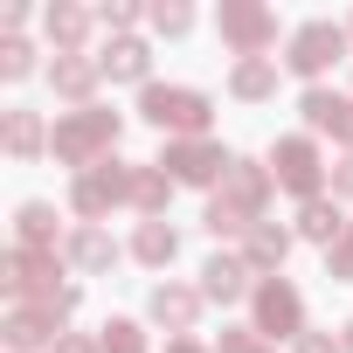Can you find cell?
Masks as SVG:
<instances>
[{"mask_svg":"<svg viewBox=\"0 0 353 353\" xmlns=\"http://www.w3.org/2000/svg\"><path fill=\"white\" fill-rule=\"evenodd\" d=\"M229 90H236L243 104H263V97L277 90V63H270V56H243V63L229 70Z\"/></svg>","mask_w":353,"mask_h":353,"instance_id":"23","label":"cell"},{"mask_svg":"<svg viewBox=\"0 0 353 353\" xmlns=\"http://www.w3.org/2000/svg\"><path fill=\"white\" fill-rule=\"evenodd\" d=\"M291 353H346V346H339L332 332H298V339H291Z\"/></svg>","mask_w":353,"mask_h":353,"instance_id":"34","label":"cell"},{"mask_svg":"<svg viewBox=\"0 0 353 353\" xmlns=\"http://www.w3.org/2000/svg\"><path fill=\"white\" fill-rule=\"evenodd\" d=\"M159 166H166V181H173V188H215V181H229L236 152H222L215 139H166Z\"/></svg>","mask_w":353,"mask_h":353,"instance_id":"4","label":"cell"},{"mask_svg":"<svg viewBox=\"0 0 353 353\" xmlns=\"http://www.w3.org/2000/svg\"><path fill=\"white\" fill-rule=\"evenodd\" d=\"M270 194H277V173H270V166H256V159H236V166H229V181H222V201H236L250 222L263 215V201H270Z\"/></svg>","mask_w":353,"mask_h":353,"instance_id":"13","label":"cell"},{"mask_svg":"<svg viewBox=\"0 0 353 353\" xmlns=\"http://www.w3.org/2000/svg\"><path fill=\"white\" fill-rule=\"evenodd\" d=\"M201 305H208V298H201V284H173V277H166V284H152V298H145V312H152L166 332H181V339L194 332Z\"/></svg>","mask_w":353,"mask_h":353,"instance_id":"10","label":"cell"},{"mask_svg":"<svg viewBox=\"0 0 353 353\" xmlns=\"http://www.w3.org/2000/svg\"><path fill=\"white\" fill-rule=\"evenodd\" d=\"M332 201H353V152L332 166Z\"/></svg>","mask_w":353,"mask_h":353,"instance_id":"35","label":"cell"},{"mask_svg":"<svg viewBox=\"0 0 353 353\" xmlns=\"http://www.w3.org/2000/svg\"><path fill=\"white\" fill-rule=\"evenodd\" d=\"M346 42H353V35H346L339 21H298L291 42H284V70L312 83V77H325V70L346 56Z\"/></svg>","mask_w":353,"mask_h":353,"instance_id":"5","label":"cell"},{"mask_svg":"<svg viewBox=\"0 0 353 353\" xmlns=\"http://www.w3.org/2000/svg\"><path fill=\"white\" fill-rule=\"evenodd\" d=\"M0 284H8V298H21V305H42L56 291V256L49 250H8L0 256Z\"/></svg>","mask_w":353,"mask_h":353,"instance_id":"9","label":"cell"},{"mask_svg":"<svg viewBox=\"0 0 353 353\" xmlns=\"http://www.w3.org/2000/svg\"><path fill=\"white\" fill-rule=\"evenodd\" d=\"M0 339H8V353H42L63 339V325L42 312V305H14L8 319H0Z\"/></svg>","mask_w":353,"mask_h":353,"instance_id":"11","label":"cell"},{"mask_svg":"<svg viewBox=\"0 0 353 353\" xmlns=\"http://www.w3.org/2000/svg\"><path fill=\"white\" fill-rule=\"evenodd\" d=\"M97 353H145L139 319H111V325H104V339H97Z\"/></svg>","mask_w":353,"mask_h":353,"instance_id":"29","label":"cell"},{"mask_svg":"<svg viewBox=\"0 0 353 353\" xmlns=\"http://www.w3.org/2000/svg\"><path fill=\"white\" fill-rule=\"evenodd\" d=\"M0 145H8V159H42L49 152V132L35 111H8L0 118Z\"/></svg>","mask_w":353,"mask_h":353,"instance_id":"18","label":"cell"},{"mask_svg":"<svg viewBox=\"0 0 353 353\" xmlns=\"http://www.w3.org/2000/svg\"><path fill=\"white\" fill-rule=\"evenodd\" d=\"M298 236L332 250V243L346 236V215H339V201H325V194H319V201H305V208H298Z\"/></svg>","mask_w":353,"mask_h":353,"instance_id":"24","label":"cell"},{"mask_svg":"<svg viewBox=\"0 0 353 353\" xmlns=\"http://www.w3.org/2000/svg\"><path fill=\"white\" fill-rule=\"evenodd\" d=\"M250 277H256V270H250L243 256H229V250H222V256H208V263H201V298H208V305H236V298H250V291H256Z\"/></svg>","mask_w":353,"mask_h":353,"instance_id":"14","label":"cell"},{"mask_svg":"<svg viewBox=\"0 0 353 353\" xmlns=\"http://www.w3.org/2000/svg\"><path fill=\"white\" fill-rule=\"evenodd\" d=\"M222 353H277L256 325H222Z\"/></svg>","mask_w":353,"mask_h":353,"instance_id":"30","label":"cell"},{"mask_svg":"<svg viewBox=\"0 0 353 353\" xmlns=\"http://www.w3.org/2000/svg\"><path fill=\"white\" fill-rule=\"evenodd\" d=\"M97 77H104V63H97V56H56V63H49V83H56V97H70L77 111L90 104Z\"/></svg>","mask_w":353,"mask_h":353,"instance_id":"16","label":"cell"},{"mask_svg":"<svg viewBox=\"0 0 353 353\" xmlns=\"http://www.w3.org/2000/svg\"><path fill=\"white\" fill-rule=\"evenodd\" d=\"M97 21H104L111 35H132V21H139V8H132V0H104V8H97Z\"/></svg>","mask_w":353,"mask_h":353,"instance_id":"32","label":"cell"},{"mask_svg":"<svg viewBox=\"0 0 353 353\" xmlns=\"http://www.w3.org/2000/svg\"><path fill=\"white\" fill-rule=\"evenodd\" d=\"M132 256H139L145 270H166L173 256H181V229H173V222H139V236H132Z\"/></svg>","mask_w":353,"mask_h":353,"instance_id":"21","label":"cell"},{"mask_svg":"<svg viewBox=\"0 0 353 353\" xmlns=\"http://www.w3.org/2000/svg\"><path fill=\"white\" fill-rule=\"evenodd\" d=\"M298 111H305V125L312 132H325V139H339V145H353V97H339V90H305L298 97Z\"/></svg>","mask_w":353,"mask_h":353,"instance_id":"12","label":"cell"},{"mask_svg":"<svg viewBox=\"0 0 353 353\" xmlns=\"http://www.w3.org/2000/svg\"><path fill=\"white\" fill-rule=\"evenodd\" d=\"M56 243V208L49 201H21L14 208V250H49Z\"/></svg>","mask_w":353,"mask_h":353,"instance_id":"25","label":"cell"},{"mask_svg":"<svg viewBox=\"0 0 353 353\" xmlns=\"http://www.w3.org/2000/svg\"><path fill=\"white\" fill-rule=\"evenodd\" d=\"M339 346H346V353H353V319H346V325H339Z\"/></svg>","mask_w":353,"mask_h":353,"instance_id":"38","label":"cell"},{"mask_svg":"<svg viewBox=\"0 0 353 353\" xmlns=\"http://www.w3.org/2000/svg\"><path fill=\"white\" fill-rule=\"evenodd\" d=\"M325 277H332V284H353V222H346V236L325 250Z\"/></svg>","mask_w":353,"mask_h":353,"instance_id":"31","label":"cell"},{"mask_svg":"<svg viewBox=\"0 0 353 353\" xmlns=\"http://www.w3.org/2000/svg\"><path fill=\"white\" fill-rule=\"evenodd\" d=\"M166 201H173L166 166H132V208H139L145 222H166Z\"/></svg>","mask_w":353,"mask_h":353,"instance_id":"20","label":"cell"},{"mask_svg":"<svg viewBox=\"0 0 353 353\" xmlns=\"http://www.w3.org/2000/svg\"><path fill=\"white\" fill-rule=\"evenodd\" d=\"M250 312H256V332H263V339H298V332H305V298H298L291 277H256Z\"/></svg>","mask_w":353,"mask_h":353,"instance_id":"7","label":"cell"},{"mask_svg":"<svg viewBox=\"0 0 353 353\" xmlns=\"http://www.w3.org/2000/svg\"><path fill=\"white\" fill-rule=\"evenodd\" d=\"M284 256H291V229H277V222H256V229L243 236V263H250L256 277H277V270H284Z\"/></svg>","mask_w":353,"mask_h":353,"instance_id":"17","label":"cell"},{"mask_svg":"<svg viewBox=\"0 0 353 353\" xmlns=\"http://www.w3.org/2000/svg\"><path fill=\"white\" fill-rule=\"evenodd\" d=\"M132 166L139 159H104V166H90V173H77V181H70V208L97 229L118 201H132Z\"/></svg>","mask_w":353,"mask_h":353,"instance_id":"3","label":"cell"},{"mask_svg":"<svg viewBox=\"0 0 353 353\" xmlns=\"http://www.w3.org/2000/svg\"><path fill=\"white\" fill-rule=\"evenodd\" d=\"M215 28H222V42L236 49V63H243V56H263V49L277 42V14L263 8V0H222Z\"/></svg>","mask_w":353,"mask_h":353,"instance_id":"8","label":"cell"},{"mask_svg":"<svg viewBox=\"0 0 353 353\" xmlns=\"http://www.w3.org/2000/svg\"><path fill=\"white\" fill-rule=\"evenodd\" d=\"M139 118L159 125V132H173V139H208L215 104H208V90H194V83H145V90H139Z\"/></svg>","mask_w":353,"mask_h":353,"instance_id":"2","label":"cell"},{"mask_svg":"<svg viewBox=\"0 0 353 353\" xmlns=\"http://www.w3.org/2000/svg\"><path fill=\"white\" fill-rule=\"evenodd\" d=\"M270 173H277V188L298 194V201H319V188L332 181V166L319 159V145H312L305 132H291V139L270 145Z\"/></svg>","mask_w":353,"mask_h":353,"instance_id":"6","label":"cell"},{"mask_svg":"<svg viewBox=\"0 0 353 353\" xmlns=\"http://www.w3.org/2000/svg\"><path fill=\"white\" fill-rule=\"evenodd\" d=\"M145 21H152V35H188L194 28V8H181V0H152Z\"/></svg>","mask_w":353,"mask_h":353,"instance_id":"27","label":"cell"},{"mask_svg":"<svg viewBox=\"0 0 353 353\" xmlns=\"http://www.w3.org/2000/svg\"><path fill=\"white\" fill-rule=\"evenodd\" d=\"M77 305H83V291H77V284H56V291H49V298H42V312H49V319H56V325H63V319H70V312H77Z\"/></svg>","mask_w":353,"mask_h":353,"instance_id":"33","label":"cell"},{"mask_svg":"<svg viewBox=\"0 0 353 353\" xmlns=\"http://www.w3.org/2000/svg\"><path fill=\"white\" fill-rule=\"evenodd\" d=\"M63 256H70L77 270H90V277H97V270H111V263H118V243H111L104 229H90V222H83V229L63 243Z\"/></svg>","mask_w":353,"mask_h":353,"instance_id":"22","label":"cell"},{"mask_svg":"<svg viewBox=\"0 0 353 353\" xmlns=\"http://www.w3.org/2000/svg\"><path fill=\"white\" fill-rule=\"evenodd\" d=\"M0 77H8V83L35 77V49H28L21 35H0Z\"/></svg>","mask_w":353,"mask_h":353,"instance_id":"28","label":"cell"},{"mask_svg":"<svg viewBox=\"0 0 353 353\" xmlns=\"http://www.w3.org/2000/svg\"><path fill=\"white\" fill-rule=\"evenodd\" d=\"M42 28H49L56 56H83V35H90V14L77 8V0H56V8L42 14Z\"/></svg>","mask_w":353,"mask_h":353,"instance_id":"19","label":"cell"},{"mask_svg":"<svg viewBox=\"0 0 353 353\" xmlns=\"http://www.w3.org/2000/svg\"><path fill=\"white\" fill-rule=\"evenodd\" d=\"M346 35H353V21H346Z\"/></svg>","mask_w":353,"mask_h":353,"instance_id":"39","label":"cell"},{"mask_svg":"<svg viewBox=\"0 0 353 353\" xmlns=\"http://www.w3.org/2000/svg\"><path fill=\"white\" fill-rule=\"evenodd\" d=\"M166 353H208L201 339H166Z\"/></svg>","mask_w":353,"mask_h":353,"instance_id":"37","label":"cell"},{"mask_svg":"<svg viewBox=\"0 0 353 353\" xmlns=\"http://www.w3.org/2000/svg\"><path fill=\"white\" fill-rule=\"evenodd\" d=\"M97 63H104V77H111V83H145V77H152V49H145L139 35H111Z\"/></svg>","mask_w":353,"mask_h":353,"instance_id":"15","label":"cell"},{"mask_svg":"<svg viewBox=\"0 0 353 353\" xmlns=\"http://www.w3.org/2000/svg\"><path fill=\"white\" fill-rule=\"evenodd\" d=\"M201 229H208V236L222 243V236H250L256 222H250V215H243L236 201H222V194H215V201H208V215H201Z\"/></svg>","mask_w":353,"mask_h":353,"instance_id":"26","label":"cell"},{"mask_svg":"<svg viewBox=\"0 0 353 353\" xmlns=\"http://www.w3.org/2000/svg\"><path fill=\"white\" fill-rule=\"evenodd\" d=\"M118 132H125V118H118V111H104V104H83V111H63V118H56V132H49V152H56L63 166L90 173V166H104V159H111Z\"/></svg>","mask_w":353,"mask_h":353,"instance_id":"1","label":"cell"},{"mask_svg":"<svg viewBox=\"0 0 353 353\" xmlns=\"http://www.w3.org/2000/svg\"><path fill=\"white\" fill-rule=\"evenodd\" d=\"M49 353H97V339H83V332H63Z\"/></svg>","mask_w":353,"mask_h":353,"instance_id":"36","label":"cell"}]
</instances>
